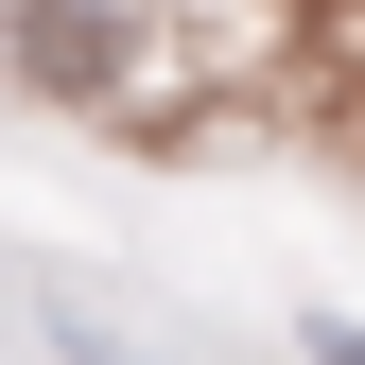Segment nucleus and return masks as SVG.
<instances>
[{"instance_id":"1","label":"nucleus","mask_w":365,"mask_h":365,"mask_svg":"<svg viewBox=\"0 0 365 365\" xmlns=\"http://www.w3.org/2000/svg\"><path fill=\"white\" fill-rule=\"evenodd\" d=\"M313 365H365V331H331V313H313Z\"/></svg>"}]
</instances>
